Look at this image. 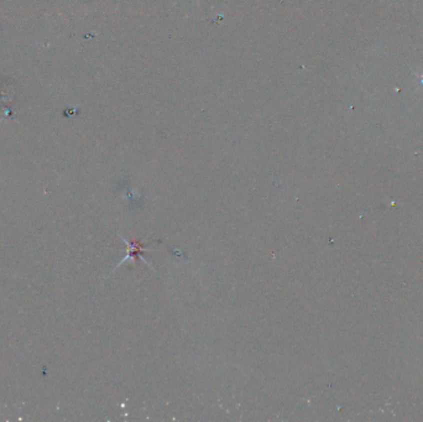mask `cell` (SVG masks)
I'll return each instance as SVG.
<instances>
[]
</instances>
